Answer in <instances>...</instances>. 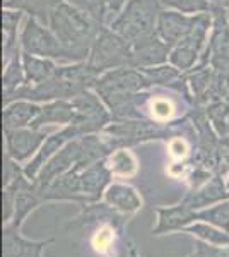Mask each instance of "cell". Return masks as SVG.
<instances>
[{
	"label": "cell",
	"instance_id": "30bf717a",
	"mask_svg": "<svg viewBox=\"0 0 229 257\" xmlns=\"http://www.w3.org/2000/svg\"><path fill=\"white\" fill-rule=\"evenodd\" d=\"M77 138H82V136L79 134V131L72 125V123H70V125H65L62 131L55 132V134L48 136V138L45 139V143L41 144V148L38 149V153H36V155L31 158V161L23 168L24 175H26L29 180L35 182L36 177H38V173L41 172V168L47 165V161L52 158L57 151H60L65 144L74 139H77Z\"/></svg>",
	"mask_w": 229,
	"mask_h": 257
},
{
	"label": "cell",
	"instance_id": "4316f807",
	"mask_svg": "<svg viewBox=\"0 0 229 257\" xmlns=\"http://www.w3.org/2000/svg\"><path fill=\"white\" fill-rule=\"evenodd\" d=\"M140 70V69H139ZM144 76L147 77L149 84H173L174 81H178L181 77V70L176 69L173 64L166 65H157V67H149V69H142Z\"/></svg>",
	"mask_w": 229,
	"mask_h": 257
},
{
	"label": "cell",
	"instance_id": "7c38bea8",
	"mask_svg": "<svg viewBox=\"0 0 229 257\" xmlns=\"http://www.w3.org/2000/svg\"><path fill=\"white\" fill-rule=\"evenodd\" d=\"M81 172L82 168L74 167L64 175L57 177L47 189L40 192L43 201H77L86 204V197L81 187Z\"/></svg>",
	"mask_w": 229,
	"mask_h": 257
},
{
	"label": "cell",
	"instance_id": "5b68a950",
	"mask_svg": "<svg viewBox=\"0 0 229 257\" xmlns=\"http://www.w3.org/2000/svg\"><path fill=\"white\" fill-rule=\"evenodd\" d=\"M103 103L105 101H101V98L91 89L72 98V105L76 108V118H74L72 125L77 128L81 136L94 134V132L101 131L106 123H110L113 115L108 113Z\"/></svg>",
	"mask_w": 229,
	"mask_h": 257
},
{
	"label": "cell",
	"instance_id": "52a82bcc",
	"mask_svg": "<svg viewBox=\"0 0 229 257\" xmlns=\"http://www.w3.org/2000/svg\"><path fill=\"white\" fill-rule=\"evenodd\" d=\"M79 156H81V138L67 143L60 151H57L55 155L47 161V165L41 168V172L38 173V177H36V180H35L36 190L41 192V190L47 189L57 177L64 175L65 172H69L70 168L76 167Z\"/></svg>",
	"mask_w": 229,
	"mask_h": 257
},
{
	"label": "cell",
	"instance_id": "44dd1931",
	"mask_svg": "<svg viewBox=\"0 0 229 257\" xmlns=\"http://www.w3.org/2000/svg\"><path fill=\"white\" fill-rule=\"evenodd\" d=\"M23 59V69H24V84H40V82L48 81L57 72V65L53 64L52 59H45V57H36L31 53L23 52L21 53Z\"/></svg>",
	"mask_w": 229,
	"mask_h": 257
},
{
	"label": "cell",
	"instance_id": "4fadbf2b",
	"mask_svg": "<svg viewBox=\"0 0 229 257\" xmlns=\"http://www.w3.org/2000/svg\"><path fill=\"white\" fill-rule=\"evenodd\" d=\"M111 168L108 165V160H99L96 163L89 165L81 172V187L82 194L86 197V202H98L101 199L105 189L110 187L111 180Z\"/></svg>",
	"mask_w": 229,
	"mask_h": 257
},
{
	"label": "cell",
	"instance_id": "6da1fadb",
	"mask_svg": "<svg viewBox=\"0 0 229 257\" xmlns=\"http://www.w3.org/2000/svg\"><path fill=\"white\" fill-rule=\"evenodd\" d=\"M62 45L69 50L74 62H84L89 57L91 47L105 26L91 14L77 9L72 4L62 0L53 9L48 23Z\"/></svg>",
	"mask_w": 229,
	"mask_h": 257
},
{
	"label": "cell",
	"instance_id": "ac0fdd59",
	"mask_svg": "<svg viewBox=\"0 0 229 257\" xmlns=\"http://www.w3.org/2000/svg\"><path fill=\"white\" fill-rule=\"evenodd\" d=\"M52 243V240L45 242H31L24 240L19 235V230L14 226L4 228V257H41V250Z\"/></svg>",
	"mask_w": 229,
	"mask_h": 257
},
{
	"label": "cell",
	"instance_id": "1f68e13d",
	"mask_svg": "<svg viewBox=\"0 0 229 257\" xmlns=\"http://www.w3.org/2000/svg\"><path fill=\"white\" fill-rule=\"evenodd\" d=\"M24 170H21L18 167V161L12 160L9 155H6V158H4V178H2V185L6 187V185H9L11 182H14L16 178L19 175H23Z\"/></svg>",
	"mask_w": 229,
	"mask_h": 257
},
{
	"label": "cell",
	"instance_id": "8992f818",
	"mask_svg": "<svg viewBox=\"0 0 229 257\" xmlns=\"http://www.w3.org/2000/svg\"><path fill=\"white\" fill-rule=\"evenodd\" d=\"M105 131L110 136L108 143L113 149L127 148L149 139H161L166 136V131H162L156 123L140 122V120H137V122H134V120H118V123H111Z\"/></svg>",
	"mask_w": 229,
	"mask_h": 257
},
{
	"label": "cell",
	"instance_id": "e0dca14e",
	"mask_svg": "<svg viewBox=\"0 0 229 257\" xmlns=\"http://www.w3.org/2000/svg\"><path fill=\"white\" fill-rule=\"evenodd\" d=\"M106 223L108 226H113L116 231L122 233V226L125 219L120 216V211L111 208L110 204H98L93 202V206H87L81 213L76 221H72L69 226H91V225H101Z\"/></svg>",
	"mask_w": 229,
	"mask_h": 257
},
{
	"label": "cell",
	"instance_id": "f546056e",
	"mask_svg": "<svg viewBox=\"0 0 229 257\" xmlns=\"http://www.w3.org/2000/svg\"><path fill=\"white\" fill-rule=\"evenodd\" d=\"M65 2L72 4L77 9L91 14L94 19H98L99 23H103L106 18V2L105 0H65Z\"/></svg>",
	"mask_w": 229,
	"mask_h": 257
},
{
	"label": "cell",
	"instance_id": "2e32d148",
	"mask_svg": "<svg viewBox=\"0 0 229 257\" xmlns=\"http://www.w3.org/2000/svg\"><path fill=\"white\" fill-rule=\"evenodd\" d=\"M76 118V108L72 99H55L41 106L38 117L31 123V128H43L47 123H58V125H70Z\"/></svg>",
	"mask_w": 229,
	"mask_h": 257
},
{
	"label": "cell",
	"instance_id": "9c48e42d",
	"mask_svg": "<svg viewBox=\"0 0 229 257\" xmlns=\"http://www.w3.org/2000/svg\"><path fill=\"white\" fill-rule=\"evenodd\" d=\"M130 47H132V67L140 70L166 64L169 59V53L173 50L157 33H152V35L135 41Z\"/></svg>",
	"mask_w": 229,
	"mask_h": 257
},
{
	"label": "cell",
	"instance_id": "cb8c5ba5",
	"mask_svg": "<svg viewBox=\"0 0 229 257\" xmlns=\"http://www.w3.org/2000/svg\"><path fill=\"white\" fill-rule=\"evenodd\" d=\"M183 231L190 235H195L203 242H209L212 245H220V247H229V233L220 228L210 225V223H193L183 228Z\"/></svg>",
	"mask_w": 229,
	"mask_h": 257
},
{
	"label": "cell",
	"instance_id": "8d00e7d4",
	"mask_svg": "<svg viewBox=\"0 0 229 257\" xmlns=\"http://www.w3.org/2000/svg\"><path fill=\"white\" fill-rule=\"evenodd\" d=\"M128 252H130V257H140V255H139V252L135 250V247H134V245H130V248H128Z\"/></svg>",
	"mask_w": 229,
	"mask_h": 257
},
{
	"label": "cell",
	"instance_id": "e575fe53",
	"mask_svg": "<svg viewBox=\"0 0 229 257\" xmlns=\"http://www.w3.org/2000/svg\"><path fill=\"white\" fill-rule=\"evenodd\" d=\"M24 2L26 0H2V7L11 11H24Z\"/></svg>",
	"mask_w": 229,
	"mask_h": 257
},
{
	"label": "cell",
	"instance_id": "ffe728a7",
	"mask_svg": "<svg viewBox=\"0 0 229 257\" xmlns=\"http://www.w3.org/2000/svg\"><path fill=\"white\" fill-rule=\"evenodd\" d=\"M105 199L111 208L123 214H134L142 206V199L137 194V190L125 184H111L106 189Z\"/></svg>",
	"mask_w": 229,
	"mask_h": 257
},
{
	"label": "cell",
	"instance_id": "7402d4cb",
	"mask_svg": "<svg viewBox=\"0 0 229 257\" xmlns=\"http://www.w3.org/2000/svg\"><path fill=\"white\" fill-rule=\"evenodd\" d=\"M41 201H43V199H41L40 192L36 190V185L33 189L19 190V192L16 194V209H14V218H12L11 226H14L19 230L28 214L31 213Z\"/></svg>",
	"mask_w": 229,
	"mask_h": 257
},
{
	"label": "cell",
	"instance_id": "3957f363",
	"mask_svg": "<svg viewBox=\"0 0 229 257\" xmlns=\"http://www.w3.org/2000/svg\"><path fill=\"white\" fill-rule=\"evenodd\" d=\"M86 62L98 76L113 69L132 67V47L111 28H103Z\"/></svg>",
	"mask_w": 229,
	"mask_h": 257
},
{
	"label": "cell",
	"instance_id": "4dcf8cb0",
	"mask_svg": "<svg viewBox=\"0 0 229 257\" xmlns=\"http://www.w3.org/2000/svg\"><path fill=\"white\" fill-rule=\"evenodd\" d=\"M186 257H229V247L212 245L198 238L193 243V252Z\"/></svg>",
	"mask_w": 229,
	"mask_h": 257
},
{
	"label": "cell",
	"instance_id": "8fae6325",
	"mask_svg": "<svg viewBox=\"0 0 229 257\" xmlns=\"http://www.w3.org/2000/svg\"><path fill=\"white\" fill-rule=\"evenodd\" d=\"M198 16L200 14H185V12L174 9H162L159 21H157L156 33L173 48L185 36H188V33L197 24Z\"/></svg>",
	"mask_w": 229,
	"mask_h": 257
},
{
	"label": "cell",
	"instance_id": "603a6c76",
	"mask_svg": "<svg viewBox=\"0 0 229 257\" xmlns=\"http://www.w3.org/2000/svg\"><path fill=\"white\" fill-rule=\"evenodd\" d=\"M21 53H23V50L16 53L9 62H6V67H4V77H2L4 98L12 94L16 89H19L21 86L24 84V81H26V77H24Z\"/></svg>",
	"mask_w": 229,
	"mask_h": 257
},
{
	"label": "cell",
	"instance_id": "60d3db41",
	"mask_svg": "<svg viewBox=\"0 0 229 257\" xmlns=\"http://www.w3.org/2000/svg\"><path fill=\"white\" fill-rule=\"evenodd\" d=\"M227 18H229V14H227Z\"/></svg>",
	"mask_w": 229,
	"mask_h": 257
},
{
	"label": "cell",
	"instance_id": "d6986e66",
	"mask_svg": "<svg viewBox=\"0 0 229 257\" xmlns=\"http://www.w3.org/2000/svg\"><path fill=\"white\" fill-rule=\"evenodd\" d=\"M41 106L36 105L35 101L28 99H16V101L6 105L2 113V123L4 128H23L31 125L38 117Z\"/></svg>",
	"mask_w": 229,
	"mask_h": 257
},
{
	"label": "cell",
	"instance_id": "277c9868",
	"mask_svg": "<svg viewBox=\"0 0 229 257\" xmlns=\"http://www.w3.org/2000/svg\"><path fill=\"white\" fill-rule=\"evenodd\" d=\"M21 50L26 53L36 57H45V59L52 60H65V62H74L72 55L69 53V50L58 41L55 33L50 30V26L40 23L38 19L31 18L26 21L23 31L19 36Z\"/></svg>",
	"mask_w": 229,
	"mask_h": 257
},
{
	"label": "cell",
	"instance_id": "74e56055",
	"mask_svg": "<svg viewBox=\"0 0 229 257\" xmlns=\"http://www.w3.org/2000/svg\"><path fill=\"white\" fill-rule=\"evenodd\" d=\"M222 144H224V146H227V148H229V138L224 139V141H222Z\"/></svg>",
	"mask_w": 229,
	"mask_h": 257
},
{
	"label": "cell",
	"instance_id": "7a4b0ae2",
	"mask_svg": "<svg viewBox=\"0 0 229 257\" xmlns=\"http://www.w3.org/2000/svg\"><path fill=\"white\" fill-rule=\"evenodd\" d=\"M161 12V0H128L110 28L132 45L156 33Z\"/></svg>",
	"mask_w": 229,
	"mask_h": 257
},
{
	"label": "cell",
	"instance_id": "ab89813d",
	"mask_svg": "<svg viewBox=\"0 0 229 257\" xmlns=\"http://www.w3.org/2000/svg\"><path fill=\"white\" fill-rule=\"evenodd\" d=\"M227 199H229V194H227Z\"/></svg>",
	"mask_w": 229,
	"mask_h": 257
},
{
	"label": "cell",
	"instance_id": "484cf974",
	"mask_svg": "<svg viewBox=\"0 0 229 257\" xmlns=\"http://www.w3.org/2000/svg\"><path fill=\"white\" fill-rule=\"evenodd\" d=\"M108 165H110L111 172L116 173V175H125V177H130L135 173L137 170V161L132 156L130 151L127 149H116L115 153H111L108 156Z\"/></svg>",
	"mask_w": 229,
	"mask_h": 257
},
{
	"label": "cell",
	"instance_id": "ba28073f",
	"mask_svg": "<svg viewBox=\"0 0 229 257\" xmlns=\"http://www.w3.org/2000/svg\"><path fill=\"white\" fill-rule=\"evenodd\" d=\"M4 136H6V155L19 163L38 153L41 144L47 139V131L26 127L4 128Z\"/></svg>",
	"mask_w": 229,
	"mask_h": 257
},
{
	"label": "cell",
	"instance_id": "5bb4252c",
	"mask_svg": "<svg viewBox=\"0 0 229 257\" xmlns=\"http://www.w3.org/2000/svg\"><path fill=\"white\" fill-rule=\"evenodd\" d=\"M157 226L152 230L154 235L171 233V231L183 230L190 225L191 221L197 219V211L180 202L173 208H157Z\"/></svg>",
	"mask_w": 229,
	"mask_h": 257
},
{
	"label": "cell",
	"instance_id": "d4e9b609",
	"mask_svg": "<svg viewBox=\"0 0 229 257\" xmlns=\"http://www.w3.org/2000/svg\"><path fill=\"white\" fill-rule=\"evenodd\" d=\"M197 219L210 223V225L217 226L229 233V199L217 202L212 208L197 211Z\"/></svg>",
	"mask_w": 229,
	"mask_h": 257
},
{
	"label": "cell",
	"instance_id": "f1b7e54d",
	"mask_svg": "<svg viewBox=\"0 0 229 257\" xmlns=\"http://www.w3.org/2000/svg\"><path fill=\"white\" fill-rule=\"evenodd\" d=\"M161 4L166 9H174L185 14H202L212 11L209 0H161Z\"/></svg>",
	"mask_w": 229,
	"mask_h": 257
},
{
	"label": "cell",
	"instance_id": "83f0119b",
	"mask_svg": "<svg viewBox=\"0 0 229 257\" xmlns=\"http://www.w3.org/2000/svg\"><path fill=\"white\" fill-rule=\"evenodd\" d=\"M60 2L62 0H26V2H24V11H26L31 18L38 19L40 23L48 26L50 16H52L53 9H55Z\"/></svg>",
	"mask_w": 229,
	"mask_h": 257
},
{
	"label": "cell",
	"instance_id": "f35d334b",
	"mask_svg": "<svg viewBox=\"0 0 229 257\" xmlns=\"http://www.w3.org/2000/svg\"><path fill=\"white\" fill-rule=\"evenodd\" d=\"M226 187H227V190H229V175H227V184H226Z\"/></svg>",
	"mask_w": 229,
	"mask_h": 257
},
{
	"label": "cell",
	"instance_id": "d6a6232c",
	"mask_svg": "<svg viewBox=\"0 0 229 257\" xmlns=\"http://www.w3.org/2000/svg\"><path fill=\"white\" fill-rule=\"evenodd\" d=\"M173 113V106L168 99H156L152 103V117L156 120H168Z\"/></svg>",
	"mask_w": 229,
	"mask_h": 257
},
{
	"label": "cell",
	"instance_id": "d590c367",
	"mask_svg": "<svg viewBox=\"0 0 229 257\" xmlns=\"http://www.w3.org/2000/svg\"><path fill=\"white\" fill-rule=\"evenodd\" d=\"M212 9H229V0H209Z\"/></svg>",
	"mask_w": 229,
	"mask_h": 257
},
{
	"label": "cell",
	"instance_id": "9a60e30c",
	"mask_svg": "<svg viewBox=\"0 0 229 257\" xmlns=\"http://www.w3.org/2000/svg\"><path fill=\"white\" fill-rule=\"evenodd\" d=\"M227 194L229 190L226 187V184H224L222 177L215 175L207 184H203L202 187L190 192L188 196L183 199V202L193 211H200L202 208H209V206L217 204L220 201H226Z\"/></svg>",
	"mask_w": 229,
	"mask_h": 257
},
{
	"label": "cell",
	"instance_id": "836d02e7",
	"mask_svg": "<svg viewBox=\"0 0 229 257\" xmlns=\"http://www.w3.org/2000/svg\"><path fill=\"white\" fill-rule=\"evenodd\" d=\"M105 2H106V14L118 16L128 0H105Z\"/></svg>",
	"mask_w": 229,
	"mask_h": 257
}]
</instances>
